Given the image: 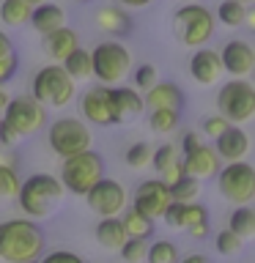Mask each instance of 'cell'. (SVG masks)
<instances>
[{
    "instance_id": "obj_8",
    "label": "cell",
    "mask_w": 255,
    "mask_h": 263,
    "mask_svg": "<svg viewBox=\"0 0 255 263\" xmlns=\"http://www.w3.org/2000/svg\"><path fill=\"white\" fill-rule=\"evenodd\" d=\"M0 121L14 132L16 137H30L47 126V107L39 104L30 93L8 99L6 110L0 112Z\"/></svg>"
},
{
    "instance_id": "obj_46",
    "label": "cell",
    "mask_w": 255,
    "mask_h": 263,
    "mask_svg": "<svg viewBox=\"0 0 255 263\" xmlns=\"http://www.w3.org/2000/svg\"><path fill=\"white\" fill-rule=\"evenodd\" d=\"M118 3H123L126 8H143V6H151L154 0H118Z\"/></svg>"
},
{
    "instance_id": "obj_35",
    "label": "cell",
    "mask_w": 255,
    "mask_h": 263,
    "mask_svg": "<svg viewBox=\"0 0 255 263\" xmlns=\"http://www.w3.org/2000/svg\"><path fill=\"white\" fill-rule=\"evenodd\" d=\"M145 258L148 263H178V247L173 241H154L151 247L145 250Z\"/></svg>"
},
{
    "instance_id": "obj_32",
    "label": "cell",
    "mask_w": 255,
    "mask_h": 263,
    "mask_svg": "<svg viewBox=\"0 0 255 263\" xmlns=\"http://www.w3.org/2000/svg\"><path fill=\"white\" fill-rule=\"evenodd\" d=\"M20 176H16V167L0 162V205L16 200V192H20Z\"/></svg>"
},
{
    "instance_id": "obj_28",
    "label": "cell",
    "mask_w": 255,
    "mask_h": 263,
    "mask_svg": "<svg viewBox=\"0 0 255 263\" xmlns=\"http://www.w3.org/2000/svg\"><path fill=\"white\" fill-rule=\"evenodd\" d=\"M247 14H250V6L239 3V0H222L217 6V22L225 28H242L247 22Z\"/></svg>"
},
{
    "instance_id": "obj_17",
    "label": "cell",
    "mask_w": 255,
    "mask_h": 263,
    "mask_svg": "<svg viewBox=\"0 0 255 263\" xmlns=\"http://www.w3.org/2000/svg\"><path fill=\"white\" fill-rule=\"evenodd\" d=\"M214 151L222 162H239L244 159L247 154H250V135L236 126V123H230V126L222 132L220 137H214Z\"/></svg>"
},
{
    "instance_id": "obj_42",
    "label": "cell",
    "mask_w": 255,
    "mask_h": 263,
    "mask_svg": "<svg viewBox=\"0 0 255 263\" xmlns=\"http://www.w3.org/2000/svg\"><path fill=\"white\" fill-rule=\"evenodd\" d=\"M39 263H85L80 258L77 252H69V250H55V252H49V255H44Z\"/></svg>"
},
{
    "instance_id": "obj_24",
    "label": "cell",
    "mask_w": 255,
    "mask_h": 263,
    "mask_svg": "<svg viewBox=\"0 0 255 263\" xmlns=\"http://www.w3.org/2000/svg\"><path fill=\"white\" fill-rule=\"evenodd\" d=\"M61 66H63V71L69 74L74 82H85V80L94 77V66H90V49H82V47L71 49V52L61 61Z\"/></svg>"
},
{
    "instance_id": "obj_50",
    "label": "cell",
    "mask_w": 255,
    "mask_h": 263,
    "mask_svg": "<svg viewBox=\"0 0 255 263\" xmlns=\"http://www.w3.org/2000/svg\"><path fill=\"white\" fill-rule=\"evenodd\" d=\"M239 3H244V6H252V0H239Z\"/></svg>"
},
{
    "instance_id": "obj_9",
    "label": "cell",
    "mask_w": 255,
    "mask_h": 263,
    "mask_svg": "<svg viewBox=\"0 0 255 263\" xmlns=\"http://www.w3.org/2000/svg\"><path fill=\"white\" fill-rule=\"evenodd\" d=\"M220 195L233 205H250L255 197V170L247 159L225 162L217 173Z\"/></svg>"
},
{
    "instance_id": "obj_30",
    "label": "cell",
    "mask_w": 255,
    "mask_h": 263,
    "mask_svg": "<svg viewBox=\"0 0 255 263\" xmlns=\"http://www.w3.org/2000/svg\"><path fill=\"white\" fill-rule=\"evenodd\" d=\"M121 225L126 230V238H148L154 233V219L143 217L135 209H126V214L121 217Z\"/></svg>"
},
{
    "instance_id": "obj_20",
    "label": "cell",
    "mask_w": 255,
    "mask_h": 263,
    "mask_svg": "<svg viewBox=\"0 0 255 263\" xmlns=\"http://www.w3.org/2000/svg\"><path fill=\"white\" fill-rule=\"evenodd\" d=\"M28 22L33 25L36 33L47 36V33H52V30H58V28L66 25V11L58 3H39V6H33Z\"/></svg>"
},
{
    "instance_id": "obj_5",
    "label": "cell",
    "mask_w": 255,
    "mask_h": 263,
    "mask_svg": "<svg viewBox=\"0 0 255 263\" xmlns=\"http://www.w3.org/2000/svg\"><path fill=\"white\" fill-rule=\"evenodd\" d=\"M217 110L228 123H236V126L252 121V115H255V85L247 77L228 80L217 93Z\"/></svg>"
},
{
    "instance_id": "obj_29",
    "label": "cell",
    "mask_w": 255,
    "mask_h": 263,
    "mask_svg": "<svg viewBox=\"0 0 255 263\" xmlns=\"http://www.w3.org/2000/svg\"><path fill=\"white\" fill-rule=\"evenodd\" d=\"M33 6H28L25 0H3L0 3V20H3L8 28H22L30 20Z\"/></svg>"
},
{
    "instance_id": "obj_2",
    "label": "cell",
    "mask_w": 255,
    "mask_h": 263,
    "mask_svg": "<svg viewBox=\"0 0 255 263\" xmlns=\"http://www.w3.org/2000/svg\"><path fill=\"white\" fill-rule=\"evenodd\" d=\"M63 195H66V189H63L61 181H58V176L33 173V176H28L20 184L16 203H20V209L28 214L30 219H44L63 203Z\"/></svg>"
},
{
    "instance_id": "obj_23",
    "label": "cell",
    "mask_w": 255,
    "mask_h": 263,
    "mask_svg": "<svg viewBox=\"0 0 255 263\" xmlns=\"http://www.w3.org/2000/svg\"><path fill=\"white\" fill-rule=\"evenodd\" d=\"M94 233H96V241L102 244L104 250H113V252H118L123 247V241H126V230H123L118 217H102Z\"/></svg>"
},
{
    "instance_id": "obj_47",
    "label": "cell",
    "mask_w": 255,
    "mask_h": 263,
    "mask_svg": "<svg viewBox=\"0 0 255 263\" xmlns=\"http://www.w3.org/2000/svg\"><path fill=\"white\" fill-rule=\"evenodd\" d=\"M178 263H209V258H206V255H201V252H195V255H187V258L178 260Z\"/></svg>"
},
{
    "instance_id": "obj_51",
    "label": "cell",
    "mask_w": 255,
    "mask_h": 263,
    "mask_svg": "<svg viewBox=\"0 0 255 263\" xmlns=\"http://www.w3.org/2000/svg\"><path fill=\"white\" fill-rule=\"evenodd\" d=\"M71 3H90V0H71Z\"/></svg>"
},
{
    "instance_id": "obj_16",
    "label": "cell",
    "mask_w": 255,
    "mask_h": 263,
    "mask_svg": "<svg viewBox=\"0 0 255 263\" xmlns=\"http://www.w3.org/2000/svg\"><path fill=\"white\" fill-rule=\"evenodd\" d=\"M110 102H113V123L115 126L132 123L145 110L143 93H140L137 88H113L110 85Z\"/></svg>"
},
{
    "instance_id": "obj_27",
    "label": "cell",
    "mask_w": 255,
    "mask_h": 263,
    "mask_svg": "<svg viewBox=\"0 0 255 263\" xmlns=\"http://www.w3.org/2000/svg\"><path fill=\"white\" fill-rule=\"evenodd\" d=\"M20 69V55L14 49V41L6 30H0V82H8Z\"/></svg>"
},
{
    "instance_id": "obj_15",
    "label": "cell",
    "mask_w": 255,
    "mask_h": 263,
    "mask_svg": "<svg viewBox=\"0 0 255 263\" xmlns=\"http://www.w3.org/2000/svg\"><path fill=\"white\" fill-rule=\"evenodd\" d=\"M181 164H184V173L192 176L197 181H206V178H214L222 167V159L214 151V145H206L201 143L197 148H192L189 154H181Z\"/></svg>"
},
{
    "instance_id": "obj_19",
    "label": "cell",
    "mask_w": 255,
    "mask_h": 263,
    "mask_svg": "<svg viewBox=\"0 0 255 263\" xmlns=\"http://www.w3.org/2000/svg\"><path fill=\"white\" fill-rule=\"evenodd\" d=\"M143 104L148 110H181L184 107V90L176 82H156L143 93Z\"/></svg>"
},
{
    "instance_id": "obj_18",
    "label": "cell",
    "mask_w": 255,
    "mask_h": 263,
    "mask_svg": "<svg viewBox=\"0 0 255 263\" xmlns=\"http://www.w3.org/2000/svg\"><path fill=\"white\" fill-rule=\"evenodd\" d=\"M189 74H192V80L201 82V85H214V82H220V77L225 74L222 71L220 52L217 49H209V47H197V52L192 55V61H189Z\"/></svg>"
},
{
    "instance_id": "obj_13",
    "label": "cell",
    "mask_w": 255,
    "mask_h": 263,
    "mask_svg": "<svg viewBox=\"0 0 255 263\" xmlns=\"http://www.w3.org/2000/svg\"><path fill=\"white\" fill-rule=\"evenodd\" d=\"M82 118L94 126H115L113 123V102H110V85H94L80 99Z\"/></svg>"
},
{
    "instance_id": "obj_21",
    "label": "cell",
    "mask_w": 255,
    "mask_h": 263,
    "mask_svg": "<svg viewBox=\"0 0 255 263\" xmlns=\"http://www.w3.org/2000/svg\"><path fill=\"white\" fill-rule=\"evenodd\" d=\"M77 47H80V36L71 28H66V25L44 36V52H47V58H52L55 63H61L63 58Z\"/></svg>"
},
{
    "instance_id": "obj_31",
    "label": "cell",
    "mask_w": 255,
    "mask_h": 263,
    "mask_svg": "<svg viewBox=\"0 0 255 263\" xmlns=\"http://www.w3.org/2000/svg\"><path fill=\"white\" fill-rule=\"evenodd\" d=\"M168 192H170V200H176V203H192L195 197L201 195V181L184 173L176 184L168 186Z\"/></svg>"
},
{
    "instance_id": "obj_25",
    "label": "cell",
    "mask_w": 255,
    "mask_h": 263,
    "mask_svg": "<svg viewBox=\"0 0 255 263\" xmlns=\"http://www.w3.org/2000/svg\"><path fill=\"white\" fill-rule=\"evenodd\" d=\"M184 230L192 233V238H206L209 236V209L203 203H184Z\"/></svg>"
},
{
    "instance_id": "obj_39",
    "label": "cell",
    "mask_w": 255,
    "mask_h": 263,
    "mask_svg": "<svg viewBox=\"0 0 255 263\" xmlns=\"http://www.w3.org/2000/svg\"><path fill=\"white\" fill-rule=\"evenodd\" d=\"M145 250H148L145 238H126L118 252L126 263H140V260H145Z\"/></svg>"
},
{
    "instance_id": "obj_37",
    "label": "cell",
    "mask_w": 255,
    "mask_h": 263,
    "mask_svg": "<svg viewBox=\"0 0 255 263\" xmlns=\"http://www.w3.org/2000/svg\"><path fill=\"white\" fill-rule=\"evenodd\" d=\"M132 80H135V88L140 90V93H145L151 85H156L159 82V74H156V66L154 63H140L135 74H132Z\"/></svg>"
},
{
    "instance_id": "obj_43",
    "label": "cell",
    "mask_w": 255,
    "mask_h": 263,
    "mask_svg": "<svg viewBox=\"0 0 255 263\" xmlns=\"http://www.w3.org/2000/svg\"><path fill=\"white\" fill-rule=\"evenodd\" d=\"M203 140H201V132H184L181 135V154H189L192 148H197Z\"/></svg>"
},
{
    "instance_id": "obj_40",
    "label": "cell",
    "mask_w": 255,
    "mask_h": 263,
    "mask_svg": "<svg viewBox=\"0 0 255 263\" xmlns=\"http://www.w3.org/2000/svg\"><path fill=\"white\" fill-rule=\"evenodd\" d=\"M159 219H162L170 230H184V203L170 200V203H168V209L162 211V217H159Z\"/></svg>"
},
{
    "instance_id": "obj_26",
    "label": "cell",
    "mask_w": 255,
    "mask_h": 263,
    "mask_svg": "<svg viewBox=\"0 0 255 263\" xmlns=\"http://www.w3.org/2000/svg\"><path fill=\"white\" fill-rule=\"evenodd\" d=\"M228 230H233L239 238H252L255 236V211L252 205H236L233 214L228 217Z\"/></svg>"
},
{
    "instance_id": "obj_12",
    "label": "cell",
    "mask_w": 255,
    "mask_h": 263,
    "mask_svg": "<svg viewBox=\"0 0 255 263\" xmlns=\"http://www.w3.org/2000/svg\"><path fill=\"white\" fill-rule=\"evenodd\" d=\"M168 203H170V192H168V184L162 178L140 181L135 189V197H132V209L140 211L148 219H159L162 211L168 209Z\"/></svg>"
},
{
    "instance_id": "obj_11",
    "label": "cell",
    "mask_w": 255,
    "mask_h": 263,
    "mask_svg": "<svg viewBox=\"0 0 255 263\" xmlns=\"http://www.w3.org/2000/svg\"><path fill=\"white\" fill-rule=\"evenodd\" d=\"M82 197L88 200V209L99 217H118L126 209V189L113 178H99Z\"/></svg>"
},
{
    "instance_id": "obj_48",
    "label": "cell",
    "mask_w": 255,
    "mask_h": 263,
    "mask_svg": "<svg viewBox=\"0 0 255 263\" xmlns=\"http://www.w3.org/2000/svg\"><path fill=\"white\" fill-rule=\"evenodd\" d=\"M8 99H11V96H8V90H6V82H0V112H3V110H6V104H8Z\"/></svg>"
},
{
    "instance_id": "obj_36",
    "label": "cell",
    "mask_w": 255,
    "mask_h": 263,
    "mask_svg": "<svg viewBox=\"0 0 255 263\" xmlns=\"http://www.w3.org/2000/svg\"><path fill=\"white\" fill-rule=\"evenodd\" d=\"M214 247H217V252L220 255H236V252H242V247H244V238H239L233 230H220L217 238H214Z\"/></svg>"
},
{
    "instance_id": "obj_7",
    "label": "cell",
    "mask_w": 255,
    "mask_h": 263,
    "mask_svg": "<svg viewBox=\"0 0 255 263\" xmlns=\"http://www.w3.org/2000/svg\"><path fill=\"white\" fill-rule=\"evenodd\" d=\"M90 66L99 85H118L132 69V52L118 41H104L90 49Z\"/></svg>"
},
{
    "instance_id": "obj_34",
    "label": "cell",
    "mask_w": 255,
    "mask_h": 263,
    "mask_svg": "<svg viewBox=\"0 0 255 263\" xmlns=\"http://www.w3.org/2000/svg\"><path fill=\"white\" fill-rule=\"evenodd\" d=\"M181 121V110H151L148 115V126H151L156 135H168L178 126Z\"/></svg>"
},
{
    "instance_id": "obj_10",
    "label": "cell",
    "mask_w": 255,
    "mask_h": 263,
    "mask_svg": "<svg viewBox=\"0 0 255 263\" xmlns=\"http://www.w3.org/2000/svg\"><path fill=\"white\" fill-rule=\"evenodd\" d=\"M47 143H49V148H52V154H58L61 159H66V156L88 151L90 143H94V135H90L85 121H80V118H58V121L49 123Z\"/></svg>"
},
{
    "instance_id": "obj_1",
    "label": "cell",
    "mask_w": 255,
    "mask_h": 263,
    "mask_svg": "<svg viewBox=\"0 0 255 263\" xmlns=\"http://www.w3.org/2000/svg\"><path fill=\"white\" fill-rule=\"evenodd\" d=\"M44 252V230L36 219H8L0 222V260L28 263L39 260Z\"/></svg>"
},
{
    "instance_id": "obj_38",
    "label": "cell",
    "mask_w": 255,
    "mask_h": 263,
    "mask_svg": "<svg viewBox=\"0 0 255 263\" xmlns=\"http://www.w3.org/2000/svg\"><path fill=\"white\" fill-rule=\"evenodd\" d=\"M151 151H154V148L148 143H132L126 148V164H129V167H135V170L145 167V164L151 162Z\"/></svg>"
},
{
    "instance_id": "obj_44",
    "label": "cell",
    "mask_w": 255,
    "mask_h": 263,
    "mask_svg": "<svg viewBox=\"0 0 255 263\" xmlns=\"http://www.w3.org/2000/svg\"><path fill=\"white\" fill-rule=\"evenodd\" d=\"M181 176H184V164H181V162H178V164H173V167H170V170H165V173H162V176H159V178H162V181H165V184H168V186H170V184H176V181H178Z\"/></svg>"
},
{
    "instance_id": "obj_33",
    "label": "cell",
    "mask_w": 255,
    "mask_h": 263,
    "mask_svg": "<svg viewBox=\"0 0 255 263\" xmlns=\"http://www.w3.org/2000/svg\"><path fill=\"white\" fill-rule=\"evenodd\" d=\"M178 162H181V151L173 143H162L156 151H151V164H154V170L159 173V176L165 170H170L173 164H178Z\"/></svg>"
},
{
    "instance_id": "obj_6",
    "label": "cell",
    "mask_w": 255,
    "mask_h": 263,
    "mask_svg": "<svg viewBox=\"0 0 255 263\" xmlns=\"http://www.w3.org/2000/svg\"><path fill=\"white\" fill-rule=\"evenodd\" d=\"M74 82L69 74L63 71V66H44L33 74V82H30V96L36 99L39 104L44 107H66L74 99Z\"/></svg>"
},
{
    "instance_id": "obj_22",
    "label": "cell",
    "mask_w": 255,
    "mask_h": 263,
    "mask_svg": "<svg viewBox=\"0 0 255 263\" xmlns=\"http://www.w3.org/2000/svg\"><path fill=\"white\" fill-rule=\"evenodd\" d=\"M96 28L102 33H107V36L121 39V36H126V33L132 30V20H129L126 11H121V8L104 6V8L96 11Z\"/></svg>"
},
{
    "instance_id": "obj_4",
    "label": "cell",
    "mask_w": 255,
    "mask_h": 263,
    "mask_svg": "<svg viewBox=\"0 0 255 263\" xmlns=\"http://www.w3.org/2000/svg\"><path fill=\"white\" fill-rule=\"evenodd\" d=\"M99 178H104V159H102V154L88 148V151L66 156L61 164V178L58 181L63 184L66 192L82 197Z\"/></svg>"
},
{
    "instance_id": "obj_52",
    "label": "cell",
    "mask_w": 255,
    "mask_h": 263,
    "mask_svg": "<svg viewBox=\"0 0 255 263\" xmlns=\"http://www.w3.org/2000/svg\"><path fill=\"white\" fill-rule=\"evenodd\" d=\"M28 263H39V260H28Z\"/></svg>"
},
{
    "instance_id": "obj_3",
    "label": "cell",
    "mask_w": 255,
    "mask_h": 263,
    "mask_svg": "<svg viewBox=\"0 0 255 263\" xmlns=\"http://www.w3.org/2000/svg\"><path fill=\"white\" fill-rule=\"evenodd\" d=\"M214 30H217V20L214 11L201 3H187L173 14V36L184 47H203L209 44Z\"/></svg>"
},
{
    "instance_id": "obj_49",
    "label": "cell",
    "mask_w": 255,
    "mask_h": 263,
    "mask_svg": "<svg viewBox=\"0 0 255 263\" xmlns=\"http://www.w3.org/2000/svg\"><path fill=\"white\" fill-rule=\"evenodd\" d=\"M28 6H39V3H47V0H25Z\"/></svg>"
},
{
    "instance_id": "obj_14",
    "label": "cell",
    "mask_w": 255,
    "mask_h": 263,
    "mask_svg": "<svg viewBox=\"0 0 255 263\" xmlns=\"http://www.w3.org/2000/svg\"><path fill=\"white\" fill-rule=\"evenodd\" d=\"M220 61H222V71H228L230 77H250L255 66V49L250 41L230 39L220 49Z\"/></svg>"
},
{
    "instance_id": "obj_41",
    "label": "cell",
    "mask_w": 255,
    "mask_h": 263,
    "mask_svg": "<svg viewBox=\"0 0 255 263\" xmlns=\"http://www.w3.org/2000/svg\"><path fill=\"white\" fill-rule=\"evenodd\" d=\"M228 126H230V123H228L225 118H222V115H220V112H217V115H209V118H206V121H203V135L214 140V137H220V135H222V132H225V129H228Z\"/></svg>"
},
{
    "instance_id": "obj_45",
    "label": "cell",
    "mask_w": 255,
    "mask_h": 263,
    "mask_svg": "<svg viewBox=\"0 0 255 263\" xmlns=\"http://www.w3.org/2000/svg\"><path fill=\"white\" fill-rule=\"evenodd\" d=\"M16 140H20V137H16L14 132L8 129L3 121H0V145H3V148H11V145H16Z\"/></svg>"
}]
</instances>
